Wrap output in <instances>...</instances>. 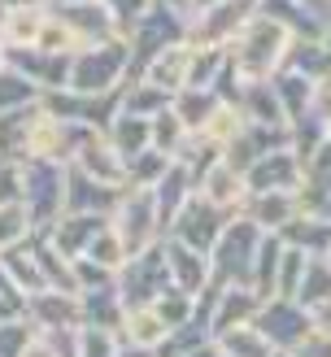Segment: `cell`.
<instances>
[{"instance_id":"17","label":"cell","mask_w":331,"mask_h":357,"mask_svg":"<svg viewBox=\"0 0 331 357\" xmlns=\"http://www.w3.org/2000/svg\"><path fill=\"white\" fill-rule=\"evenodd\" d=\"M214 344H218L222 357H275V344L261 335L257 323H244V327L222 331V335H214Z\"/></svg>"},{"instance_id":"13","label":"cell","mask_w":331,"mask_h":357,"mask_svg":"<svg viewBox=\"0 0 331 357\" xmlns=\"http://www.w3.org/2000/svg\"><path fill=\"white\" fill-rule=\"evenodd\" d=\"M296 170H301V157L270 153V157H261L244 178H249V192H292Z\"/></svg>"},{"instance_id":"10","label":"cell","mask_w":331,"mask_h":357,"mask_svg":"<svg viewBox=\"0 0 331 357\" xmlns=\"http://www.w3.org/2000/svg\"><path fill=\"white\" fill-rule=\"evenodd\" d=\"M201 196L214 209H240L249 205V178H244V170H236L231 162H214L205 174H201Z\"/></svg>"},{"instance_id":"20","label":"cell","mask_w":331,"mask_h":357,"mask_svg":"<svg viewBox=\"0 0 331 357\" xmlns=\"http://www.w3.org/2000/svg\"><path fill=\"white\" fill-rule=\"evenodd\" d=\"M118 331L109 327H79V357H118Z\"/></svg>"},{"instance_id":"12","label":"cell","mask_w":331,"mask_h":357,"mask_svg":"<svg viewBox=\"0 0 331 357\" xmlns=\"http://www.w3.org/2000/svg\"><path fill=\"white\" fill-rule=\"evenodd\" d=\"M170 335H174V327L157 314V305H135L122 318V340H131L135 349H162Z\"/></svg>"},{"instance_id":"24","label":"cell","mask_w":331,"mask_h":357,"mask_svg":"<svg viewBox=\"0 0 331 357\" xmlns=\"http://www.w3.org/2000/svg\"><path fill=\"white\" fill-rule=\"evenodd\" d=\"M201 5H209V0H201Z\"/></svg>"},{"instance_id":"16","label":"cell","mask_w":331,"mask_h":357,"mask_svg":"<svg viewBox=\"0 0 331 357\" xmlns=\"http://www.w3.org/2000/svg\"><path fill=\"white\" fill-rule=\"evenodd\" d=\"M44 22H48V13H44V9H35V5H31V9H26V5H17V9H9V13H5L0 40L13 44V48H35V44H40Z\"/></svg>"},{"instance_id":"11","label":"cell","mask_w":331,"mask_h":357,"mask_svg":"<svg viewBox=\"0 0 331 357\" xmlns=\"http://www.w3.org/2000/svg\"><path fill=\"white\" fill-rule=\"evenodd\" d=\"M166 266H170L174 292H183V296H197V292L205 288V279H209L205 253H197V248H187V244H179V240L166 244Z\"/></svg>"},{"instance_id":"19","label":"cell","mask_w":331,"mask_h":357,"mask_svg":"<svg viewBox=\"0 0 331 357\" xmlns=\"http://www.w3.org/2000/svg\"><path fill=\"white\" fill-rule=\"evenodd\" d=\"M22 236H31L26 205H5V209H0V257L13 253V248L22 244Z\"/></svg>"},{"instance_id":"18","label":"cell","mask_w":331,"mask_h":357,"mask_svg":"<svg viewBox=\"0 0 331 357\" xmlns=\"http://www.w3.org/2000/svg\"><path fill=\"white\" fill-rule=\"evenodd\" d=\"M40 96L22 70H0V114H26V100Z\"/></svg>"},{"instance_id":"5","label":"cell","mask_w":331,"mask_h":357,"mask_svg":"<svg viewBox=\"0 0 331 357\" xmlns=\"http://www.w3.org/2000/svg\"><path fill=\"white\" fill-rule=\"evenodd\" d=\"M75 170L87 174V178H96V183L105 188H122L127 183V162H122V153L114 149V139L105 135V131H79L75 139Z\"/></svg>"},{"instance_id":"1","label":"cell","mask_w":331,"mask_h":357,"mask_svg":"<svg viewBox=\"0 0 331 357\" xmlns=\"http://www.w3.org/2000/svg\"><path fill=\"white\" fill-rule=\"evenodd\" d=\"M284 48H288V31L279 26V22H270V17H257V22H249L231 40L226 61H231L236 79L244 87H261V79L284 61Z\"/></svg>"},{"instance_id":"6","label":"cell","mask_w":331,"mask_h":357,"mask_svg":"<svg viewBox=\"0 0 331 357\" xmlns=\"http://www.w3.org/2000/svg\"><path fill=\"white\" fill-rule=\"evenodd\" d=\"M222 231H226L222 227V209H214L205 196H192V201L179 209V218H174V240L197 248V253H205L209 244H218Z\"/></svg>"},{"instance_id":"9","label":"cell","mask_w":331,"mask_h":357,"mask_svg":"<svg viewBox=\"0 0 331 357\" xmlns=\"http://www.w3.org/2000/svg\"><path fill=\"white\" fill-rule=\"evenodd\" d=\"M192 66H197V48L170 44V48L157 52V61L148 66V83L157 92H166V96H179V92L192 87Z\"/></svg>"},{"instance_id":"21","label":"cell","mask_w":331,"mask_h":357,"mask_svg":"<svg viewBox=\"0 0 331 357\" xmlns=\"http://www.w3.org/2000/svg\"><path fill=\"white\" fill-rule=\"evenodd\" d=\"M26 340H31V327L5 323V327H0V357H17V353L26 349Z\"/></svg>"},{"instance_id":"14","label":"cell","mask_w":331,"mask_h":357,"mask_svg":"<svg viewBox=\"0 0 331 357\" xmlns=\"http://www.w3.org/2000/svg\"><path fill=\"white\" fill-rule=\"evenodd\" d=\"M244 213H249V222L257 231H279V227L296 222L292 218V213H296V196L292 192H253Z\"/></svg>"},{"instance_id":"22","label":"cell","mask_w":331,"mask_h":357,"mask_svg":"<svg viewBox=\"0 0 331 357\" xmlns=\"http://www.w3.org/2000/svg\"><path fill=\"white\" fill-rule=\"evenodd\" d=\"M309 323L318 327V335H327V340H331V296H327V301H318V305L309 310Z\"/></svg>"},{"instance_id":"23","label":"cell","mask_w":331,"mask_h":357,"mask_svg":"<svg viewBox=\"0 0 331 357\" xmlns=\"http://www.w3.org/2000/svg\"><path fill=\"white\" fill-rule=\"evenodd\" d=\"M9 314H13V305H5V301H0V327L9 323Z\"/></svg>"},{"instance_id":"8","label":"cell","mask_w":331,"mask_h":357,"mask_svg":"<svg viewBox=\"0 0 331 357\" xmlns=\"http://www.w3.org/2000/svg\"><path fill=\"white\" fill-rule=\"evenodd\" d=\"M26 314L40 323L44 331H75V327H83V301H79V292H57V288H48V292H40V296H31L26 301Z\"/></svg>"},{"instance_id":"7","label":"cell","mask_w":331,"mask_h":357,"mask_svg":"<svg viewBox=\"0 0 331 357\" xmlns=\"http://www.w3.org/2000/svg\"><path fill=\"white\" fill-rule=\"evenodd\" d=\"M257 327H261V335H266L270 344L301 349V344L309 340V327H314V323H309V314H301L288 296H275V301H266V305H261Z\"/></svg>"},{"instance_id":"4","label":"cell","mask_w":331,"mask_h":357,"mask_svg":"<svg viewBox=\"0 0 331 357\" xmlns=\"http://www.w3.org/2000/svg\"><path fill=\"white\" fill-rule=\"evenodd\" d=\"M127 70V48L122 44H105V48H83L70 57V83L75 92L92 96V92H109Z\"/></svg>"},{"instance_id":"15","label":"cell","mask_w":331,"mask_h":357,"mask_svg":"<svg viewBox=\"0 0 331 357\" xmlns=\"http://www.w3.org/2000/svg\"><path fill=\"white\" fill-rule=\"evenodd\" d=\"M114 149L122 153V162H135L139 153L153 149V118H131V114H118V122L109 127Z\"/></svg>"},{"instance_id":"3","label":"cell","mask_w":331,"mask_h":357,"mask_svg":"<svg viewBox=\"0 0 331 357\" xmlns=\"http://www.w3.org/2000/svg\"><path fill=\"white\" fill-rule=\"evenodd\" d=\"M109 227L118 231V240L127 244V253H131V257L148 253L153 236L162 231V218H157V201H153V188H131V192H122Z\"/></svg>"},{"instance_id":"2","label":"cell","mask_w":331,"mask_h":357,"mask_svg":"<svg viewBox=\"0 0 331 357\" xmlns=\"http://www.w3.org/2000/svg\"><path fill=\"white\" fill-rule=\"evenodd\" d=\"M66 174L57 162H26L22 166V205L31 213V227H52L61 222L66 209Z\"/></svg>"}]
</instances>
